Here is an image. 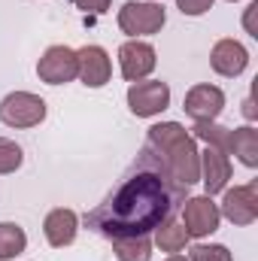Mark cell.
<instances>
[{"label":"cell","mask_w":258,"mask_h":261,"mask_svg":"<svg viewBox=\"0 0 258 261\" xmlns=\"http://www.w3.org/2000/svg\"><path fill=\"white\" fill-rule=\"evenodd\" d=\"M28 249V234L15 222H0V261H12Z\"/></svg>","instance_id":"obj_18"},{"label":"cell","mask_w":258,"mask_h":261,"mask_svg":"<svg viewBox=\"0 0 258 261\" xmlns=\"http://www.w3.org/2000/svg\"><path fill=\"white\" fill-rule=\"evenodd\" d=\"M46 119V100L31 91H12L0 100V122L6 128H37Z\"/></svg>","instance_id":"obj_4"},{"label":"cell","mask_w":258,"mask_h":261,"mask_svg":"<svg viewBox=\"0 0 258 261\" xmlns=\"http://www.w3.org/2000/svg\"><path fill=\"white\" fill-rule=\"evenodd\" d=\"M219 222H222L219 203L210 195H197L183 200V228H186V234L192 240H203V237L216 234Z\"/></svg>","instance_id":"obj_5"},{"label":"cell","mask_w":258,"mask_h":261,"mask_svg":"<svg viewBox=\"0 0 258 261\" xmlns=\"http://www.w3.org/2000/svg\"><path fill=\"white\" fill-rule=\"evenodd\" d=\"M152 246H158L161 252H167V255H176V252H183L186 246H189V234H186V228H183V222H176L173 216L167 219V222H161L152 234Z\"/></svg>","instance_id":"obj_16"},{"label":"cell","mask_w":258,"mask_h":261,"mask_svg":"<svg viewBox=\"0 0 258 261\" xmlns=\"http://www.w3.org/2000/svg\"><path fill=\"white\" fill-rule=\"evenodd\" d=\"M37 76L46 85H67L76 79V49L70 46H49L37 61Z\"/></svg>","instance_id":"obj_10"},{"label":"cell","mask_w":258,"mask_h":261,"mask_svg":"<svg viewBox=\"0 0 258 261\" xmlns=\"http://www.w3.org/2000/svg\"><path fill=\"white\" fill-rule=\"evenodd\" d=\"M110 3H113V0H73V6L82 9V12H88V15H104V12H110Z\"/></svg>","instance_id":"obj_22"},{"label":"cell","mask_w":258,"mask_h":261,"mask_svg":"<svg viewBox=\"0 0 258 261\" xmlns=\"http://www.w3.org/2000/svg\"><path fill=\"white\" fill-rule=\"evenodd\" d=\"M255 12H258V0H252L249 6H246V15H243V28L252 34V37H258V28H255Z\"/></svg>","instance_id":"obj_23"},{"label":"cell","mask_w":258,"mask_h":261,"mask_svg":"<svg viewBox=\"0 0 258 261\" xmlns=\"http://www.w3.org/2000/svg\"><path fill=\"white\" fill-rule=\"evenodd\" d=\"M210 67H213L219 76H225V79H237V76L249 67V52H246V46H243L240 40L225 37V40H219V43L210 49Z\"/></svg>","instance_id":"obj_12"},{"label":"cell","mask_w":258,"mask_h":261,"mask_svg":"<svg viewBox=\"0 0 258 261\" xmlns=\"http://www.w3.org/2000/svg\"><path fill=\"white\" fill-rule=\"evenodd\" d=\"M189 261H234V255L222 243H194L189 249Z\"/></svg>","instance_id":"obj_20"},{"label":"cell","mask_w":258,"mask_h":261,"mask_svg":"<svg viewBox=\"0 0 258 261\" xmlns=\"http://www.w3.org/2000/svg\"><path fill=\"white\" fill-rule=\"evenodd\" d=\"M170 107V85L161 79H140L128 88V110L137 119H152Z\"/></svg>","instance_id":"obj_6"},{"label":"cell","mask_w":258,"mask_h":261,"mask_svg":"<svg viewBox=\"0 0 258 261\" xmlns=\"http://www.w3.org/2000/svg\"><path fill=\"white\" fill-rule=\"evenodd\" d=\"M76 231H79V216L70 206H58V210L46 213V219H43V234H46L49 246H55V249L70 246L76 240Z\"/></svg>","instance_id":"obj_14"},{"label":"cell","mask_w":258,"mask_h":261,"mask_svg":"<svg viewBox=\"0 0 258 261\" xmlns=\"http://www.w3.org/2000/svg\"><path fill=\"white\" fill-rule=\"evenodd\" d=\"M21 161H24L21 146H18L15 140L0 137V176H3V173H15V170L21 167Z\"/></svg>","instance_id":"obj_19"},{"label":"cell","mask_w":258,"mask_h":261,"mask_svg":"<svg viewBox=\"0 0 258 261\" xmlns=\"http://www.w3.org/2000/svg\"><path fill=\"white\" fill-rule=\"evenodd\" d=\"M213 3H216V0H176V9H179L183 15L197 18V15H203V12H210Z\"/></svg>","instance_id":"obj_21"},{"label":"cell","mask_w":258,"mask_h":261,"mask_svg":"<svg viewBox=\"0 0 258 261\" xmlns=\"http://www.w3.org/2000/svg\"><path fill=\"white\" fill-rule=\"evenodd\" d=\"M113 243V252L119 261H149L152 258V237L143 234V237H119V240H110Z\"/></svg>","instance_id":"obj_17"},{"label":"cell","mask_w":258,"mask_h":261,"mask_svg":"<svg viewBox=\"0 0 258 261\" xmlns=\"http://www.w3.org/2000/svg\"><path fill=\"white\" fill-rule=\"evenodd\" d=\"M228 155H237V161L249 170L258 167V130L252 125L243 128H231V140H228Z\"/></svg>","instance_id":"obj_15"},{"label":"cell","mask_w":258,"mask_h":261,"mask_svg":"<svg viewBox=\"0 0 258 261\" xmlns=\"http://www.w3.org/2000/svg\"><path fill=\"white\" fill-rule=\"evenodd\" d=\"M116 21H119L122 34H128L131 40H137V37H152V34H158V31L164 28V21H167V12H164V6L155 3V0H128V3L119 9Z\"/></svg>","instance_id":"obj_3"},{"label":"cell","mask_w":258,"mask_h":261,"mask_svg":"<svg viewBox=\"0 0 258 261\" xmlns=\"http://www.w3.org/2000/svg\"><path fill=\"white\" fill-rule=\"evenodd\" d=\"M113 76V61L104 46H82L76 49V79L85 88H104Z\"/></svg>","instance_id":"obj_9"},{"label":"cell","mask_w":258,"mask_h":261,"mask_svg":"<svg viewBox=\"0 0 258 261\" xmlns=\"http://www.w3.org/2000/svg\"><path fill=\"white\" fill-rule=\"evenodd\" d=\"M186 197L189 189L176 186L143 146L131 170L119 179V186L94 210L85 213V228L104 240L143 237L152 234L170 216H176Z\"/></svg>","instance_id":"obj_1"},{"label":"cell","mask_w":258,"mask_h":261,"mask_svg":"<svg viewBox=\"0 0 258 261\" xmlns=\"http://www.w3.org/2000/svg\"><path fill=\"white\" fill-rule=\"evenodd\" d=\"M243 116H246L249 122H255V119H258V110H255V100H252V97H246V100H243Z\"/></svg>","instance_id":"obj_24"},{"label":"cell","mask_w":258,"mask_h":261,"mask_svg":"<svg viewBox=\"0 0 258 261\" xmlns=\"http://www.w3.org/2000/svg\"><path fill=\"white\" fill-rule=\"evenodd\" d=\"M143 146L152 152V158L158 161V167L176 186L192 189L194 182H200V149H197L194 137L179 122L152 125Z\"/></svg>","instance_id":"obj_2"},{"label":"cell","mask_w":258,"mask_h":261,"mask_svg":"<svg viewBox=\"0 0 258 261\" xmlns=\"http://www.w3.org/2000/svg\"><path fill=\"white\" fill-rule=\"evenodd\" d=\"M231 173H234V167H231V158H228L222 149H216V146H207V149L200 152V182H203V192H207L210 197L228 189V179H231Z\"/></svg>","instance_id":"obj_13"},{"label":"cell","mask_w":258,"mask_h":261,"mask_svg":"<svg viewBox=\"0 0 258 261\" xmlns=\"http://www.w3.org/2000/svg\"><path fill=\"white\" fill-rule=\"evenodd\" d=\"M228 3H237V0H228Z\"/></svg>","instance_id":"obj_26"},{"label":"cell","mask_w":258,"mask_h":261,"mask_svg":"<svg viewBox=\"0 0 258 261\" xmlns=\"http://www.w3.org/2000/svg\"><path fill=\"white\" fill-rule=\"evenodd\" d=\"M183 110L186 116L194 122H216L219 113L225 110V91L219 85H210V82H197L186 91V100H183Z\"/></svg>","instance_id":"obj_8"},{"label":"cell","mask_w":258,"mask_h":261,"mask_svg":"<svg viewBox=\"0 0 258 261\" xmlns=\"http://www.w3.org/2000/svg\"><path fill=\"white\" fill-rule=\"evenodd\" d=\"M222 219H228L237 228H246L258 219V182H246V186H234L222 192V203H219Z\"/></svg>","instance_id":"obj_7"},{"label":"cell","mask_w":258,"mask_h":261,"mask_svg":"<svg viewBox=\"0 0 258 261\" xmlns=\"http://www.w3.org/2000/svg\"><path fill=\"white\" fill-rule=\"evenodd\" d=\"M167 261H189V258H183V255L176 252V255H170V258H167Z\"/></svg>","instance_id":"obj_25"},{"label":"cell","mask_w":258,"mask_h":261,"mask_svg":"<svg viewBox=\"0 0 258 261\" xmlns=\"http://www.w3.org/2000/svg\"><path fill=\"white\" fill-rule=\"evenodd\" d=\"M155 64H158V58H155V49H152L149 43H143V40H128V43L119 46V70H122V76H125L128 82L146 79V76L155 70Z\"/></svg>","instance_id":"obj_11"}]
</instances>
